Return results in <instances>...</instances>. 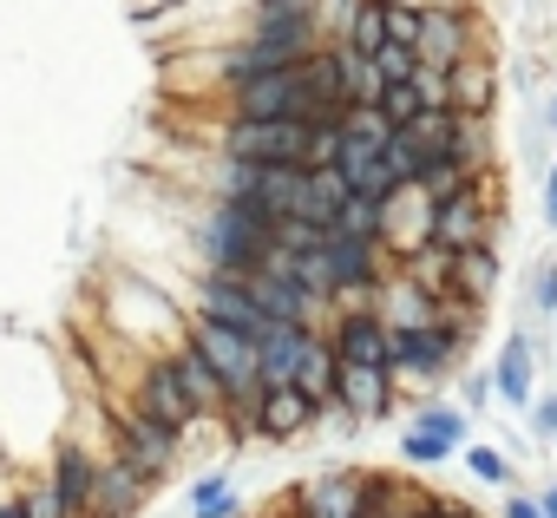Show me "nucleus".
I'll list each match as a JSON object with an SVG mask.
<instances>
[{
	"label": "nucleus",
	"mask_w": 557,
	"mask_h": 518,
	"mask_svg": "<svg viewBox=\"0 0 557 518\" xmlns=\"http://www.w3.org/2000/svg\"><path fill=\"white\" fill-rule=\"evenodd\" d=\"M387 47H407L420 60V8H387Z\"/></svg>",
	"instance_id": "obj_33"
},
{
	"label": "nucleus",
	"mask_w": 557,
	"mask_h": 518,
	"mask_svg": "<svg viewBox=\"0 0 557 518\" xmlns=\"http://www.w3.org/2000/svg\"><path fill=\"white\" fill-rule=\"evenodd\" d=\"M531 316H537V322L557 316V256H544V263L524 276V322H531Z\"/></svg>",
	"instance_id": "obj_27"
},
{
	"label": "nucleus",
	"mask_w": 557,
	"mask_h": 518,
	"mask_svg": "<svg viewBox=\"0 0 557 518\" xmlns=\"http://www.w3.org/2000/svg\"><path fill=\"white\" fill-rule=\"evenodd\" d=\"M243 518H269V511H243Z\"/></svg>",
	"instance_id": "obj_43"
},
{
	"label": "nucleus",
	"mask_w": 557,
	"mask_h": 518,
	"mask_svg": "<svg viewBox=\"0 0 557 518\" xmlns=\"http://www.w3.org/2000/svg\"><path fill=\"white\" fill-rule=\"evenodd\" d=\"M309 342H315V329L269 322V329L256 335V381H262V387H289V374H296V361L309 355Z\"/></svg>",
	"instance_id": "obj_16"
},
{
	"label": "nucleus",
	"mask_w": 557,
	"mask_h": 518,
	"mask_svg": "<svg viewBox=\"0 0 557 518\" xmlns=\"http://www.w3.org/2000/svg\"><path fill=\"white\" fill-rule=\"evenodd\" d=\"M164 361H171V374H177L184 400L197 407V420H216V427H223V381L210 374V361H203V355H197L190 342H184L177 355H164Z\"/></svg>",
	"instance_id": "obj_19"
},
{
	"label": "nucleus",
	"mask_w": 557,
	"mask_h": 518,
	"mask_svg": "<svg viewBox=\"0 0 557 518\" xmlns=\"http://www.w3.org/2000/svg\"><path fill=\"white\" fill-rule=\"evenodd\" d=\"M537 511H544V518H557V479H550V485L537 492Z\"/></svg>",
	"instance_id": "obj_38"
},
{
	"label": "nucleus",
	"mask_w": 557,
	"mask_h": 518,
	"mask_svg": "<svg viewBox=\"0 0 557 518\" xmlns=\"http://www.w3.org/2000/svg\"><path fill=\"white\" fill-rule=\"evenodd\" d=\"M531 387H537V335H531V322H518L511 335H505V348H498V368H492V394L505 400V407H531Z\"/></svg>",
	"instance_id": "obj_14"
},
{
	"label": "nucleus",
	"mask_w": 557,
	"mask_h": 518,
	"mask_svg": "<svg viewBox=\"0 0 557 518\" xmlns=\"http://www.w3.org/2000/svg\"><path fill=\"white\" fill-rule=\"evenodd\" d=\"M335 414L361 420V427H381L400 414V387L387 368H335Z\"/></svg>",
	"instance_id": "obj_9"
},
{
	"label": "nucleus",
	"mask_w": 557,
	"mask_h": 518,
	"mask_svg": "<svg viewBox=\"0 0 557 518\" xmlns=\"http://www.w3.org/2000/svg\"><path fill=\"white\" fill-rule=\"evenodd\" d=\"M151 498V485L106 446V459L92 466V492H86V518H138Z\"/></svg>",
	"instance_id": "obj_12"
},
{
	"label": "nucleus",
	"mask_w": 557,
	"mask_h": 518,
	"mask_svg": "<svg viewBox=\"0 0 557 518\" xmlns=\"http://www.w3.org/2000/svg\"><path fill=\"white\" fill-rule=\"evenodd\" d=\"M361 472H368V466H329V472L289 485V492H296V511H302V518H355Z\"/></svg>",
	"instance_id": "obj_15"
},
{
	"label": "nucleus",
	"mask_w": 557,
	"mask_h": 518,
	"mask_svg": "<svg viewBox=\"0 0 557 518\" xmlns=\"http://www.w3.org/2000/svg\"><path fill=\"white\" fill-rule=\"evenodd\" d=\"M335 132H342V138H368V145H387V138H394L387 119H381V106H342Z\"/></svg>",
	"instance_id": "obj_28"
},
{
	"label": "nucleus",
	"mask_w": 557,
	"mask_h": 518,
	"mask_svg": "<svg viewBox=\"0 0 557 518\" xmlns=\"http://www.w3.org/2000/svg\"><path fill=\"white\" fill-rule=\"evenodd\" d=\"M335 236H361V243H381V249H387V203L348 197V203L335 210Z\"/></svg>",
	"instance_id": "obj_25"
},
{
	"label": "nucleus",
	"mask_w": 557,
	"mask_h": 518,
	"mask_svg": "<svg viewBox=\"0 0 557 518\" xmlns=\"http://www.w3.org/2000/svg\"><path fill=\"white\" fill-rule=\"evenodd\" d=\"M498 518H544V511H537V492H505Z\"/></svg>",
	"instance_id": "obj_35"
},
{
	"label": "nucleus",
	"mask_w": 557,
	"mask_h": 518,
	"mask_svg": "<svg viewBox=\"0 0 557 518\" xmlns=\"http://www.w3.org/2000/svg\"><path fill=\"white\" fill-rule=\"evenodd\" d=\"M335 368H342V361H335V355H329V342L315 335V342H309V355L296 361V374H289V387H296L302 400H315V407L329 414V407H335Z\"/></svg>",
	"instance_id": "obj_22"
},
{
	"label": "nucleus",
	"mask_w": 557,
	"mask_h": 518,
	"mask_svg": "<svg viewBox=\"0 0 557 518\" xmlns=\"http://www.w3.org/2000/svg\"><path fill=\"white\" fill-rule=\"evenodd\" d=\"M335 414V407H329ZM315 400H302L296 387H262V407H256V433L249 440H269V446H289V440H302L309 427H322L329 420Z\"/></svg>",
	"instance_id": "obj_13"
},
{
	"label": "nucleus",
	"mask_w": 557,
	"mask_h": 518,
	"mask_svg": "<svg viewBox=\"0 0 557 518\" xmlns=\"http://www.w3.org/2000/svg\"><path fill=\"white\" fill-rule=\"evenodd\" d=\"M335 40H342L348 53L374 60V53L387 47V8H381V0H355V8L342 14V27H335Z\"/></svg>",
	"instance_id": "obj_21"
},
{
	"label": "nucleus",
	"mask_w": 557,
	"mask_h": 518,
	"mask_svg": "<svg viewBox=\"0 0 557 518\" xmlns=\"http://www.w3.org/2000/svg\"><path fill=\"white\" fill-rule=\"evenodd\" d=\"M190 518H243V498H236L230 466H216V472H203L190 485Z\"/></svg>",
	"instance_id": "obj_24"
},
{
	"label": "nucleus",
	"mask_w": 557,
	"mask_h": 518,
	"mask_svg": "<svg viewBox=\"0 0 557 518\" xmlns=\"http://www.w3.org/2000/svg\"><path fill=\"white\" fill-rule=\"evenodd\" d=\"M498 276H505L498 243L459 249V256H453V283H446V296H453V303H466V309H485V303H492V289H498Z\"/></svg>",
	"instance_id": "obj_17"
},
{
	"label": "nucleus",
	"mask_w": 557,
	"mask_h": 518,
	"mask_svg": "<svg viewBox=\"0 0 557 518\" xmlns=\"http://www.w3.org/2000/svg\"><path fill=\"white\" fill-rule=\"evenodd\" d=\"M459 466H466L479 485H505V492H518V472H511V459H505L498 446H485V440H466V446H459Z\"/></svg>",
	"instance_id": "obj_26"
},
{
	"label": "nucleus",
	"mask_w": 557,
	"mask_h": 518,
	"mask_svg": "<svg viewBox=\"0 0 557 518\" xmlns=\"http://www.w3.org/2000/svg\"><path fill=\"white\" fill-rule=\"evenodd\" d=\"M420 112H426V106H420L413 86H387V92H381V119H387V132H407Z\"/></svg>",
	"instance_id": "obj_29"
},
{
	"label": "nucleus",
	"mask_w": 557,
	"mask_h": 518,
	"mask_svg": "<svg viewBox=\"0 0 557 518\" xmlns=\"http://www.w3.org/2000/svg\"><path fill=\"white\" fill-rule=\"evenodd\" d=\"M0 518H27V498H21V492H8V498H0Z\"/></svg>",
	"instance_id": "obj_37"
},
{
	"label": "nucleus",
	"mask_w": 557,
	"mask_h": 518,
	"mask_svg": "<svg viewBox=\"0 0 557 518\" xmlns=\"http://www.w3.org/2000/svg\"><path fill=\"white\" fill-rule=\"evenodd\" d=\"M216 158L315 171V125H302V119H223L216 125Z\"/></svg>",
	"instance_id": "obj_4"
},
{
	"label": "nucleus",
	"mask_w": 557,
	"mask_h": 518,
	"mask_svg": "<svg viewBox=\"0 0 557 518\" xmlns=\"http://www.w3.org/2000/svg\"><path fill=\"white\" fill-rule=\"evenodd\" d=\"M492 106H498V66H492V60H466V66L446 73V112H459V119H492Z\"/></svg>",
	"instance_id": "obj_18"
},
{
	"label": "nucleus",
	"mask_w": 557,
	"mask_h": 518,
	"mask_svg": "<svg viewBox=\"0 0 557 518\" xmlns=\"http://www.w3.org/2000/svg\"><path fill=\"white\" fill-rule=\"evenodd\" d=\"M407 427H413V433H426V440H440V446H453V453L472 440V420H466V407H453V400H433V394L413 407V420H407Z\"/></svg>",
	"instance_id": "obj_23"
},
{
	"label": "nucleus",
	"mask_w": 557,
	"mask_h": 518,
	"mask_svg": "<svg viewBox=\"0 0 557 518\" xmlns=\"http://www.w3.org/2000/svg\"><path fill=\"white\" fill-rule=\"evenodd\" d=\"M322 342H329V355L342 368H387V322H381V309H335Z\"/></svg>",
	"instance_id": "obj_10"
},
{
	"label": "nucleus",
	"mask_w": 557,
	"mask_h": 518,
	"mask_svg": "<svg viewBox=\"0 0 557 518\" xmlns=\"http://www.w3.org/2000/svg\"><path fill=\"white\" fill-rule=\"evenodd\" d=\"M400 459H407L413 472H433V466H446V459H453V446H440V440H426V433H413V427H407V433H400Z\"/></svg>",
	"instance_id": "obj_30"
},
{
	"label": "nucleus",
	"mask_w": 557,
	"mask_h": 518,
	"mask_svg": "<svg viewBox=\"0 0 557 518\" xmlns=\"http://www.w3.org/2000/svg\"><path fill=\"white\" fill-rule=\"evenodd\" d=\"M524 433L544 440V446H557V394H531V407H524Z\"/></svg>",
	"instance_id": "obj_32"
},
{
	"label": "nucleus",
	"mask_w": 557,
	"mask_h": 518,
	"mask_svg": "<svg viewBox=\"0 0 557 518\" xmlns=\"http://www.w3.org/2000/svg\"><path fill=\"white\" fill-rule=\"evenodd\" d=\"M453 381H459V400H466V420L492 407V374H485V368H459Z\"/></svg>",
	"instance_id": "obj_34"
},
{
	"label": "nucleus",
	"mask_w": 557,
	"mask_h": 518,
	"mask_svg": "<svg viewBox=\"0 0 557 518\" xmlns=\"http://www.w3.org/2000/svg\"><path fill=\"white\" fill-rule=\"evenodd\" d=\"M355 8V0H335V21H329V40H335V27H342V14Z\"/></svg>",
	"instance_id": "obj_41"
},
{
	"label": "nucleus",
	"mask_w": 557,
	"mask_h": 518,
	"mask_svg": "<svg viewBox=\"0 0 557 518\" xmlns=\"http://www.w3.org/2000/svg\"><path fill=\"white\" fill-rule=\"evenodd\" d=\"M381 8H420V0H381Z\"/></svg>",
	"instance_id": "obj_42"
},
{
	"label": "nucleus",
	"mask_w": 557,
	"mask_h": 518,
	"mask_svg": "<svg viewBox=\"0 0 557 518\" xmlns=\"http://www.w3.org/2000/svg\"><path fill=\"white\" fill-rule=\"evenodd\" d=\"M459 368H466V361H459L433 329H387V374H394V387L407 381V387L433 394V387H446Z\"/></svg>",
	"instance_id": "obj_7"
},
{
	"label": "nucleus",
	"mask_w": 557,
	"mask_h": 518,
	"mask_svg": "<svg viewBox=\"0 0 557 518\" xmlns=\"http://www.w3.org/2000/svg\"><path fill=\"white\" fill-rule=\"evenodd\" d=\"M223 112L230 119H302V125H322V119H342L302 66H283V73H256V79H236L223 86Z\"/></svg>",
	"instance_id": "obj_3"
},
{
	"label": "nucleus",
	"mask_w": 557,
	"mask_h": 518,
	"mask_svg": "<svg viewBox=\"0 0 557 518\" xmlns=\"http://www.w3.org/2000/svg\"><path fill=\"white\" fill-rule=\"evenodd\" d=\"M368 66H374V73H381V86H407V79H413V73H420V60H413V53H407V47H381V53H374V60H368Z\"/></svg>",
	"instance_id": "obj_31"
},
{
	"label": "nucleus",
	"mask_w": 557,
	"mask_h": 518,
	"mask_svg": "<svg viewBox=\"0 0 557 518\" xmlns=\"http://www.w3.org/2000/svg\"><path fill=\"white\" fill-rule=\"evenodd\" d=\"M269 518H302V511H296V492H283V511H269Z\"/></svg>",
	"instance_id": "obj_40"
},
{
	"label": "nucleus",
	"mask_w": 557,
	"mask_h": 518,
	"mask_svg": "<svg viewBox=\"0 0 557 518\" xmlns=\"http://www.w3.org/2000/svg\"><path fill=\"white\" fill-rule=\"evenodd\" d=\"M132 414H145L151 427H164V433H177V440H190L203 420H197V407L184 400V387H177V374H171V361L164 355H132V387L119 394Z\"/></svg>",
	"instance_id": "obj_6"
},
{
	"label": "nucleus",
	"mask_w": 557,
	"mask_h": 518,
	"mask_svg": "<svg viewBox=\"0 0 557 518\" xmlns=\"http://www.w3.org/2000/svg\"><path fill=\"white\" fill-rule=\"evenodd\" d=\"M8 394H14V407L0 414V453H8V466L21 479H40L60 433L73 427L66 361L34 335H0V400Z\"/></svg>",
	"instance_id": "obj_1"
},
{
	"label": "nucleus",
	"mask_w": 557,
	"mask_h": 518,
	"mask_svg": "<svg viewBox=\"0 0 557 518\" xmlns=\"http://www.w3.org/2000/svg\"><path fill=\"white\" fill-rule=\"evenodd\" d=\"M479 243H498V177H472L466 190H453L446 203H426V249H479Z\"/></svg>",
	"instance_id": "obj_5"
},
{
	"label": "nucleus",
	"mask_w": 557,
	"mask_h": 518,
	"mask_svg": "<svg viewBox=\"0 0 557 518\" xmlns=\"http://www.w3.org/2000/svg\"><path fill=\"white\" fill-rule=\"evenodd\" d=\"M544 223L557 230V158H550V171H544Z\"/></svg>",
	"instance_id": "obj_36"
},
{
	"label": "nucleus",
	"mask_w": 557,
	"mask_h": 518,
	"mask_svg": "<svg viewBox=\"0 0 557 518\" xmlns=\"http://www.w3.org/2000/svg\"><path fill=\"white\" fill-rule=\"evenodd\" d=\"M190 316H197V322H216V329H236V335H249V342L269 329V322L256 316L249 289L230 283V276H197V289H190Z\"/></svg>",
	"instance_id": "obj_11"
},
{
	"label": "nucleus",
	"mask_w": 557,
	"mask_h": 518,
	"mask_svg": "<svg viewBox=\"0 0 557 518\" xmlns=\"http://www.w3.org/2000/svg\"><path fill=\"white\" fill-rule=\"evenodd\" d=\"M433 316H440V296L413 289L407 276H387V289H381V322L387 329H433Z\"/></svg>",
	"instance_id": "obj_20"
},
{
	"label": "nucleus",
	"mask_w": 557,
	"mask_h": 518,
	"mask_svg": "<svg viewBox=\"0 0 557 518\" xmlns=\"http://www.w3.org/2000/svg\"><path fill=\"white\" fill-rule=\"evenodd\" d=\"M544 132L557 138V92H544Z\"/></svg>",
	"instance_id": "obj_39"
},
{
	"label": "nucleus",
	"mask_w": 557,
	"mask_h": 518,
	"mask_svg": "<svg viewBox=\"0 0 557 518\" xmlns=\"http://www.w3.org/2000/svg\"><path fill=\"white\" fill-rule=\"evenodd\" d=\"M479 21L459 14V8H420V66L433 73H453L466 60H479Z\"/></svg>",
	"instance_id": "obj_8"
},
{
	"label": "nucleus",
	"mask_w": 557,
	"mask_h": 518,
	"mask_svg": "<svg viewBox=\"0 0 557 518\" xmlns=\"http://www.w3.org/2000/svg\"><path fill=\"white\" fill-rule=\"evenodd\" d=\"M190 243H197L203 276H230V283H249L256 270L275 263V223H269L262 210H249V203H223V197L203 203Z\"/></svg>",
	"instance_id": "obj_2"
}]
</instances>
